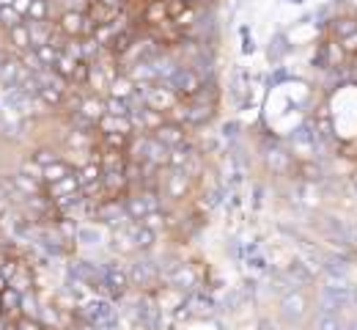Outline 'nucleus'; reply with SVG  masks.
<instances>
[{"label": "nucleus", "instance_id": "nucleus-15", "mask_svg": "<svg viewBox=\"0 0 357 330\" xmlns=\"http://www.w3.org/2000/svg\"><path fill=\"white\" fill-rule=\"evenodd\" d=\"M96 135H99V133H96ZM130 138H132V135H124V133H102L96 143H99L102 149H110V151H124V154H127Z\"/></svg>", "mask_w": 357, "mask_h": 330}, {"label": "nucleus", "instance_id": "nucleus-34", "mask_svg": "<svg viewBox=\"0 0 357 330\" xmlns=\"http://www.w3.org/2000/svg\"><path fill=\"white\" fill-rule=\"evenodd\" d=\"M31 3H33V0H14V3H11V8L25 20V17H28V11H31Z\"/></svg>", "mask_w": 357, "mask_h": 330}, {"label": "nucleus", "instance_id": "nucleus-14", "mask_svg": "<svg viewBox=\"0 0 357 330\" xmlns=\"http://www.w3.org/2000/svg\"><path fill=\"white\" fill-rule=\"evenodd\" d=\"M0 306H3V317H8V320L22 317V294H20L17 289L8 286V289L0 294Z\"/></svg>", "mask_w": 357, "mask_h": 330}, {"label": "nucleus", "instance_id": "nucleus-6", "mask_svg": "<svg viewBox=\"0 0 357 330\" xmlns=\"http://www.w3.org/2000/svg\"><path fill=\"white\" fill-rule=\"evenodd\" d=\"M280 308H283V317L286 320H303L305 317V311H308V300H305V294L303 292H289L283 300H280Z\"/></svg>", "mask_w": 357, "mask_h": 330}, {"label": "nucleus", "instance_id": "nucleus-16", "mask_svg": "<svg viewBox=\"0 0 357 330\" xmlns=\"http://www.w3.org/2000/svg\"><path fill=\"white\" fill-rule=\"evenodd\" d=\"M77 179H80V188H89V185H96V182H102V165L99 163H83V165H77Z\"/></svg>", "mask_w": 357, "mask_h": 330}, {"label": "nucleus", "instance_id": "nucleus-25", "mask_svg": "<svg viewBox=\"0 0 357 330\" xmlns=\"http://www.w3.org/2000/svg\"><path fill=\"white\" fill-rule=\"evenodd\" d=\"M36 50V58H39V63L45 66V69H52L55 66V61H58V55H61V50H55L52 45H39Z\"/></svg>", "mask_w": 357, "mask_h": 330}, {"label": "nucleus", "instance_id": "nucleus-21", "mask_svg": "<svg viewBox=\"0 0 357 330\" xmlns=\"http://www.w3.org/2000/svg\"><path fill=\"white\" fill-rule=\"evenodd\" d=\"M105 113L107 116H119V119H130L132 107L127 99H116V96H105Z\"/></svg>", "mask_w": 357, "mask_h": 330}, {"label": "nucleus", "instance_id": "nucleus-32", "mask_svg": "<svg viewBox=\"0 0 357 330\" xmlns=\"http://www.w3.org/2000/svg\"><path fill=\"white\" fill-rule=\"evenodd\" d=\"M338 45H341V50H344V55H347V58L357 55V31L355 33H349V36H344Z\"/></svg>", "mask_w": 357, "mask_h": 330}, {"label": "nucleus", "instance_id": "nucleus-12", "mask_svg": "<svg viewBox=\"0 0 357 330\" xmlns=\"http://www.w3.org/2000/svg\"><path fill=\"white\" fill-rule=\"evenodd\" d=\"M135 91H137V86H135V80L127 75V72H121V75H116L113 80H110V86H107V96H116V99H132Z\"/></svg>", "mask_w": 357, "mask_h": 330}, {"label": "nucleus", "instance_id": "nucleus-18", "mask_svg": "<svg viewBox=\"0 0 357 330\" xmlns=\"http://www.w3.org/2000/svg\"><path fill=\"white\" fill-rule=\"evenodd\" d=\"M39 168H47V165H52L55 160H61V151L55 149V146H36L31 154H28Z\"/></svg>", "mask_w": 357, "mask_h": 330}, {"label": "nucleus", "instance_id": "nucleus-30", "mask_svg": "<svg viewBox=\"0 0 357 330\" xmlns=\"http://www.w3.org/2000/svg\"><path fill=\"white\" fill-rule=\"evenodd\" d=\"M14 328L17 330H47L42 325V320H36V317H17L14 320Z\"/></svg>", "mask_w": 357, "mask_h": 330}, {"label": "nucleus", "instance_id": "nucleus-2", "mask_svg": "<svg viewBox=\"0 0 357 330\" xmlns=\"http://www.w3.org/2000/svg\"><path fill=\"white\" fill-rule=\"evenodd\" d=\"M162 83H168V86L176 91V96L181 102H190L192 96L204 89V77H201L195 69H187V66L174 69V75H171L168 80H162Z\"/></svg>", "mask_w": 357, "mask_h": 330}, {"label": "nucleus", "instance_id": "nucleus-31", "mask_svg": "<svg viewBox=\"0 0 357 330\" xmlns=\"http://www.w3.org/2000/svg\"><path fill=\"white\" fill-rule=\"evenodd\" d=\"M269 165H272L275 171H286V168H291V157L283 154V151H272V154H269Z\"/></svg>", "mask_w": 357, "mask_h": 330}, {"label": "nucleus", "instance_id": "nucleus-19", "mask_svg": "<svg viewBox=\"0 0 357 330\" xmlns=\"http://www.w3.org/2000/svg\"><path fill=\"white\" fill-rule=\"evenodd\" d=\"M50 17H52V0H33L25 22H45Z\"/></svg>", "mask_w": 357, "mask_h": 330}, {"label": "nucleus", "instance_id": "nucleus-33", "mask_svg": "<svg viewBox=\"0 0 357 330\" xmlns=\"http://www.w3.org/2000/svg\"><path fill=\"white\" fill-rule=\"evenodd\" d=\"M187 8L184 0H165V11H168V20H176L178 14Z\"/></svg>", "mask_w": 357, "mask_h": 330}, {"label": "nucleus", "instance_id": "nucleus-35", "mask_svg": "<svg viewBox=\"0 0 357 330\" xmlns=\"http://www.w3.org/2000/svg\"><path fill=\"white\" fill-rule=\"evenodd\" d=\"M102 6H107V8H113V11H124V8H130V0H99Z\"/></svg>", "mask_w": 357, "mask_h": 330}, {"label": "nucleus", "instance_id": "nucleus-22", "mask_svg": "<svg viewBox=\"0 0 357 330\" xmlns=\"http://www.w3.org/2000/svg\"><path fill=\"white\" fill-rule=\"evenodd\" d=\"M75 66H77V61H75L72 55L61 52V55H58V61H55V66H52V72H55V75H61V77L69 83V80H72V75H75Z\"/></svg>", "mask_w": 357, "mask_h": 330}, {"label": "nucleus", "instance_id": "nucleus-7", "mask_svg": "<svg viewBox=\"0 0 357 330\" xmlns=\"http://www.w3.org/2000/svg\"><path fill=\"white\" fill-rule=\"evenodd\" d=\"M6 45L11 47V55H17V52H25V50H33V45H31V31H28V25H25V22H20V25L8 28V31H6Z\"/></svg>", "mask_w": 357, "mask_h": 330}, {"label": "nucleus", "instance_id": "nucleus-40", "mask_svg": "<svg viewBox=\"0 0 357 330\" xmlns=\"http://www.w3.org/2000/svg\"><path fill=\"white\" fill-rule=\"evenodd\" d=\"M0 317H3V306H0Z\"/></svg>", "mask_w": 357, "mask_h": 330}, {"label": "nucleus", "instance_id": "nucleus-36", "mask_svg": "<svg viewBox=\"0 0 357 330\" xmlns=\"http://www.w3.org/2000/svg\"><path fill=\"white\" fill-rule=\"evenodd\" d=\"M6 289H8V278H6V276H0V294H3Z\"/></svg>", "mask_w": 357, "mask_h": 330}, {"label": "nucleus", "instance_id": "nucleus-13", "mask_svg": "<svg viewBox=\"0 0 357 330\" xmlns=\"http://www.w3.org/2000/svg\"><path fill=\"white\" fill-rule=\"evenodd\" d=\"M96 133H99V135H102V133H124V135H135L132 121H130V119H119V116H107V113L96 121Z\"/></svg>", "mask_w": 357, "mask_h": 330}, {"label": "nucleus", "instance_id": "nucleus-29", "mask_svg": "<svg viewBox=\"0 0 357 330\" xmlns=\"http://www.w3.org/2000/svg\"><path fill=\"white\" fill-rule=\"evenodd\" d=\"M297 171L303 174V179H305V182H319V179H321V168H319V165H313V163H300V165H297Z\"/></svg>", "mask_w": 357, "mask_h": 330}, {"label": "nucleus", "instance_id": "nucleus-4", "mask_svg": "<svg viewBox=\"0 0 357 330\" xmlns=\"http://www.w3.org/2000/svg\"><path fill=\"white\" fill-rule=\"evenodd\" d=\"M168 171V177H162V182H160V188L165 190V195L168 198H176V201H181L187 193H190V177L181 171V168H165ZM160 190V193H162Z\"/></svg>", "mask_w": 357, "mask_h": 330}, {"label": "nucleus", "instance_id": "nucleus-39", "mask_svg": "<svg viewBox=\"0 0 357 330\" xmlns=\"http://www.w3.org/2000/svg\"><path fill=\"white\" fill-rule=\"evenodd\" d=\"M184 3H187V6H198V0H184Z\"/></svg>", "mask_w": 357, "mask_h": 330}, {"label": "nucleus", "instance_id": "nucleus-8", "mask_svg": "<svg viewBox=\"0 0 357 330\" xmlns=\"http://www.w3.org/2000/svg\"><path fill=\"white\" fill-rule=\"evenodd\" d=\"M75 193H80V179H77V171H75V174H69L66 179L55 182V185H45V195L50 198V201H61V198L75 195Z\"/></svg>", "mask_w": 357, "mask_h": 330}, {"label": "nucleus", "instance_id": "nucleus-24", "mask_svg": "<svg viewBox=\"0 0 357 330\" xmlns=\"http://www.w3.org/2000/svg\"><path fill=\"white\" fill-rule=\"evenodd\" d=\"M355 31H357V17H338V20L333 22V33H335L338 42H341L344 36L355 33Z\"/></svg>", "mask_w": 357, "mask_h": 330}, {"label": "nucleus", "instance_id": "nucleus-20", "mask_svg": "<svg viewBox=\"0 0 357 330\" xmlns=\"http://www.w3.org/2000/svg\"><path fill=\"white\" fill-rule=\"evenodd\" d=\"M137 223H140L143 229H149V232H154V234H157L160 229H165V226H171V218H168V215H165L162 209H157V212H149L146 218H140Z\"/></svg>", "mask_w": 357, "mask_h": 330}, {"label": "nucleus", "instance_id": "nucleus-37", "mask_svg": "<svg viewBox=\"0 0 357 330\" xmlns=\"http://www.w3.org/2000/svg\"><path fill=\"white\" fill-rule=\"evenodd\" d=\"M349 61H352V69H357V55H352Z\"/></svg>", "mask_w": 357, "mask_h": 330}, {"label": "nucleus", "instance_id": "nucleus-27", "mask_svg": "<svg viewBox=\"0 0 357 330\" xmlns=\"http://www.w3.org/2000/svg\"><path fill=\"white\" fill-rule=\"evenodd\" d=\"M195 20H198V8H195V6H187L176 20H171V22L176 25L178 31H187V28H192V25H195Z\"/></svg>", "mask_w": 357, "mask_h": 330}, {"label": "nucleus", "instance_id": "nucleus-23", "mask_svg": "<svg viewBox=\"0 0 357 330\" xmlns=\"http://www.w3.org/2000/svg\"><path fill=\"white\" fill-rule=\"evenodd\" d=\"M195 154V149L190 146V143H184V146H176V149H171V160H168V168H184L187 165V160Z\"/></svg>", "mask_w": 357, "mask_h": 330}, {"label": "nucleus", "instance_id": "nucleus-10", "mask_svg": "<svg viewBox=\"0 0 357 330\" xmlns=\"http://www.w3.org/2000/svg\"><path fill=\"white\" fill-rule=\"evenodd\" d=\"M77 168L66 160V157H61V160H55L52 165H47L42 168V185H55V182H61V179H66L69 174H75Z\"/></svg>", "mask_w": 357, "mask_h": 330}, {"label": "nucleus", "instance_id": "nucleus-38", "mask_svg": "<svg viewBox=\"0 0 357 330\" xmlns=\"http://www.w3.org/2000/svg\"><path fill=\"white\" fill-rule=\"evenodd\" d=\"M11 3H14V0H0V6H11Z\"/></svg>", "mask_w": 357, "mask_h": 330}, {"label": "nucleus", "instance_id": "nucleus-17", "mask_svg": "<svg viewBox=\"0 0 357 330\" xmlns=\"http://www.w3.org/2000/svg\"><path fill=\"white\" fill-rule=\"evenodd\" d=\"M321 58H324L327 69H338L347 55H344V50H341L338 42H324V45H321Z\"/></svg>", "mask_w": 357, "mask_h": 330}, {"label": "nucleus", "instance_id": "nucleus-28", "mask_svg": "<svg viewBox=\"0 0 357 330\" xmlns=\"http://www.w3.org/2000/svg\"><path fill=\"white\" fill-rule=\"evenodd\" d=\"M316 330H344V322L338 320V314H321L316 320Z\"/></svg>", "mask_w": 357, "mask_h": 330}, {"label": "nucleus", "instance_id": "nucleus-11", "mask_svg": "<svg viewBox=\"0 0 357 330\" xmlns=\"http://www.w3.org/2000/svg\"><path fill=\"white\" fill-rule=\"evenodd\" d=\"M143 22L146 28H160L162 22H168V11H165V0H146L143 6Z\"/></svg>", "mask_w": 357, "mask_h": 330}, {"label": "nucleus", "instance_id": "nucleus-9", "mask_svg": "<svg viewBox=\"0 0 357 330\" xmlns=\"http://www.w3.org/2000/svg\"><path fill=\"white\" fill-rule=\"evenodd\" d=\"M75 113H80L89 124L96 127V121L105 116V96H96V94H86L83 96V102H80V107L75 110Z\"/></svg>", "mask_w": 357, "mask_h": 330}, {"label": "nucleus", "instance_id": "nucleus-3", "mask_svg": "<svg viewBox=\"0 0 357 330\" xmlns=\"http://www.w3.org/2000/svg\"><path fill=\"white\" fill-rule=\"evenodd\" d=\"M143 105L146 107H151V110H160V113H171L176 105H181V99L176 96V91L168 86V83H162V80H157V83H151L146 91H143Z\"/></svg>", "mask_w": 357, "mask_h": 330}, {"label": "nucleus", "instance_id": "nucleus-1", "mask_svg": "<svg viewBox=\"0 0 357 330\" xmlns=\"http://www.w3.org/2000/svg\"><path fill=\"white\" fill-rule=\"evenodd\" d=\"M55 28L66 36V39H83V36H93L96 22L91 20L83 8H63L55 17Z\"/></svg>", "mask_w": 357, "mask_h": 330}, {"label": "nucleus", "instance_id": "nucleus-26", "mask_svg": "<svg viewBox=\"0 0 357 330\" xmlns=\"http://www.w3.org/2000/svg\"><path fill=\"white\" fill-rule=\"evenodd\" d=\"M20 22H25L11 6H0V31L6 33L8 28H14V25H20Z\"/></svg>", "mask_w": 357, "mask_h": 330}, {"label": "nucleus", "instance_id": "nucleus-5", "mask_svg": "<svg viewBox=\"0 0 357 330\" xmlns=\"http://www.w3.org/2000/svg\"><path fill=\"white\" fill-rule=\"evenodd\" d=\"M151 135L162 143V146H168V149H176V146L190 143V133H187V127H184V124H176V121H165V124H162L160 130H154Z\"/></svg>", "mask_w": 357, "mask_h": 330}]
</instances>
